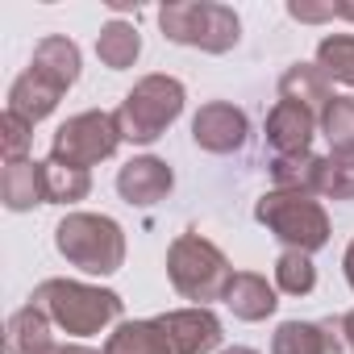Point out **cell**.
<instances>
[{
    "label": "cell",
    "mask_w": 354,
    "mask_h": 354,
    "mask_svg": "<svg viewBox=\"0 0 354 354\" xmlns=\"http://www.w3.org/2000/svg\"><path fill=\"white\" fill-rule=\"evenodd\" d=\"M317 67L325 71V80L354 88V34H329L317 42Z\"/></svg>",
    "instance_id": "21"
},
{
    "label": "cell",
    "mask_w": 354,
    "mask_h": 354,
    "mask_svg": "<svg viewBox=\"0 0 354 354\" xmlns=\"http://www.w3.org/2000/svg\"><path fill=\"white\" fill-rule=\"evenodd\" d=\"M0 201L9 213H30L34 205H46V162L21 158V162H5L0 171Z\"/></svg>",
    "instance_id": "12"
},
{
    "label": "cell",
    "mask_w": 354,
    "mask_h": 354,
    "mask_svg": "<svg viewBox=\"0 0 354 354\" xmlns=\"http://www.w3.org/2000/svg\"><path fill=\"white\" fill-rule=\"evenodd\" d=\"M121 125H117V113H104V109H88V113H75L67 117L59 129H55V142H50V162H63V167H96L104 158L117 154L121 146Z\"/></svg>",
    "instance_id": "7"
},
{
    "label": "cell",
    "mask_w": 354,
    "mask_h": 354,
    "mask_svg": "<svg viewBox=\"0 0 354 354\" xmlns=\"http://www.w3.org/2000/svg\"><path fill=\"white\" fill-rule=\"evenodd\" d=\"M104 354H175V350L158 329V321H121L109 333Z\"/></svg>",
    "instance_id": "19"
},
{
    "label": "cell",
    "mask_w": 354,
    "mask_h": 354,
    "mask_svg": "<svg viewBox=\"0 0 354 354\" xmlns=\"http://www.w3.org/2000/svg\"><path fill=\"white\" fill-rule=\"evenodd\" d=\"M321 129V117L292 104V100H275V109L267 113V146L271 158H300L313 154V133Z\"/></svg>",
    "instance_id": "9"
},
{
    "label": "cell",
    "mask_w": 354,
    "mask_h": 354,
    "mask_svg": "<svg viewBox=\"0 0 354 354\" xmlns=\"http://www.w3.org/2000/svg\"><path fill=\"white\" fill-rule=\"evenodd\" d=\"M279 100H292V104L321 117L329 109V100H333V88H329V80H325V71L317 63H292L279 75Z\"/></svg>",
    "instance_id": "15"
},
{
    "label": "cell",
    "mask_w": 354,
    "mask_h": 354,
    "mask_svg": "<svg viewBox=\"0 0 354 354\" xmlns=\"http://www.w3.org/2000/svg\"><path fill=\"white\" fill-rule=\"evenodd\" d=\"M321 329H325V354H354V342H350L342 317H325Z\"/></svg>",
    "instance_id": "27"
},
{
    "label": "cell",
    "mask_w": 354,
    "mask_h": 354,
    "mask_svg": "<svg viewBox=\"0 0 354 354\" xmlns=\"http://www.w3.org/2000/svg\"><path fill=\"white\" fill-rule=\"evenodd\" d=\"M271 354H325L321 321H283L271 333Z\"/></svg>",
    "instance_id": "22"
},
{
    "label": "cell",
    "mask_w": 354,
    "mask_h": 354,
    "mask_svg": "<svg viewBox=\"0 0 354 354\" xmlns=\"http://www.w3.org/2000/svg\"><path fill=\"white\" fill-rule=\"evenodd\" d=\"M342 267H346V283L354 288V242L346 246V259H342Z\"/></svg>",
    "instance_id": "29"
},
{
    "label": "cell",
    "mask_w": 354,
    "mask_h": 354,
    "mask_svg": "<svg viewBox=\"0 0 354 354\" xmlns=\"http://www.w3.org/2000/svg\"><path fill=\"white\" fill-rule=\"evenodd\" d=\"M55 246L84 275H113L125 263V234L104 213H67L55 225Z\"/></svg>",
    "instance_id": "3"
},
{
    "label": "cell",
    "mask_w": 354,
    "mask_h": 354,
    "mask_svg": "<svg viewBox=\"0 0 354 354\" xmlns=\"http://www.w3.org/2000/svg\"><path fill=\"white\" fill-rule=\"evenodd\" d=\"M50 317L30 300V304H21L13 317H9V325H5V346H9V354H50L55 350V337H50Z\"/></svg>",
    "instance_id": "17"
},
{
    "label": "cell",
    "mask_w": 354,
    "mask_h": 354,
    "mask_svg": "<svg viewBox=\"0 0 354 354\" xmlns=\"http://www.w3.org/2000/svg\"><path fill=\"white\" fill-rule=\"evenodd\" d=\"M317 288V267H313V254L304 250H283L275 259V292H288V296H308Z\"/></svg>",
    "instance_id": "23"
},
{
    "label": "cell",
    "mask_w": 354,
    "mask_h": 354,
    "mask_svg": "<svg viewBox=\"0 0 354 354\" xmlns=\"http://www.w3.org/2000/svg\"><path fill=\"white\" fill-rule=\"evenodd\" d=\"M167 279L184 300H192L196 308H209V300H225L234 267L209 238L180 234L167 250Z\"/></svg>",
    "instance_id": "2"
},
{
    "label": "cell",
    "mask_w": 354,
    "mask_h": 354,
    "mask_svg": "<svg viewBox=\"0 0 354 354\" xmlns=\"http://www.w3.org/2000/svg\"><path fill=\"white\" fill-rule=\"evenodd\" d=\"M50 354H104V350H88V346H55Z\"/></svg>",
    "instance_id": "30"
},
{
    "label": "cell",
    "mask_w": 354,
    "mask_h": 354,
    "mask_svg": "<svg viewBox=\"0 0 354 354\" xmlns=\"http://www.w3.org/2000/svg\"><path fill=\"white\" fill-rule=\"evenodd\" d=\"M92 192V175L46 158V205H75Z\"/></svg>",
    "instance_id": "24"
},
{
    "label": "cell",
    "mask_w": 354,
    "mask_h": 354,
    "mask_svg": "<svg viewBox=\"0 0 354 354\" xmlns=\"http://www.w3.org/2000/svg\"><path fill=\"white\" fill-rule=\"evenodd\" d=\"M221 354H259V350H250V346H230V350H221Z\"/></svg>",
    "instance_id": "32"
},
{
    "label": "cell",
    "mask_w": 354,
    "mask_h": 354,
    "mask_svg": "<svg viewBox=\"0 0 354 354\" xmlns=\"http://www.w3.org/2000/svg\"><path fill=\"white\" fill-rule=\"evenodd\" d=\"M225 308L238 321H267L279 308L275 283H267V275H259V271H234V279L225 288Z\"/></svg>",
    "instance_id": "13"
},
{
    "label": "cell",
    "mask_w": 354,
    "mask_h": 354,
    "mask_svg": "<svg viewBox=\"0 0 354 354\" xmlns=\"http://www.w3.org/2000/svg\"><path fill=\"white\" fill-rule=\"evenodd\" d=\"M80 46L71 42V38H63V34H50V38H42L38 46H34V59H30V71H38L42 80H50L55 88H71L75 80H80Z\"/></svg>",
    "instance_id": "14"
},
{
    "label": "cell",
    "mask_w": 354,
    "mask_h": 354,
    "mask_svg": "<svg viewBox=\"0 0 354 354\" xmlns=\"http://www.w3.org/2000/svg\"><path fill=\"white\" fill-rule=\"evenodd\" d=\"M30 142H34V125L5 109V117H0V154H5V162L30 158Z\"/></svg>",
    "instance_id": "26"
},
{
    "label": "cell",
    "mask_w": 354,
    "mask_h": 354,
    "mask_svg": "<svg viewBox=\"0 0 354 354\" xmlns=\"http://www.w3.org/2000/svg\"><path fill=\"white\" fill-rule=\"evenodd\" d=\"M308 192L325 201H354V154H321L308 171Z\"/></svg>",
    "instance_id": "18"
},
{
    "label": "cell",
    "mask_w": 354,
    "mask_h": 354,
    "mask_svg": "<svg viewBox=\"0 0 354 354\" xmlns=\"http://www.w3.org/2000/svg\"><path fill=\"white\" fill-rule=\"evenodd\" d=\"M158 329L167 333L171 350L175 354H209L221 346V321L213 308H175V313H162L154 317Z\"/></svg>",
    "instance_id": "10"
},
{
    "label": "cell",
    "mask_w": 354,
    "mask_h": 354,
    "mask_svg": "<svg viewBox=\"0 0 354 354\" xmlns=\"http://www.w3.org/2000/svg\"><path fill=\"white\" fill-rule=\"evenodd\" d=\"M158 26H162V38L180 42V46H196L205 55H225L242 38L238 13L230 5H217V0H175V5H162Z\"/></svg>",
    "instance_id": "5"
},
{
    "label": "cell",
    "mask_w": 354,
    "mask_h": 354,
    "mask_svg": "<svg viewBox=\"0 0 354 354\" xmlns=\"http://www.w3.org/2000/svg\"><path fill=\"white\" fill-rule=\"evenodd\" d=\"M175 188V171L154 158V154H142V158H129L121 171H117V192L125 205L133 209H150L158 201H167V192Z\"/></svg>",
    "instance_id": "11"
},
{
    "label": "cell",
    "mask_w": 354,
    "mask_h": 354,
    "mask_svg": "<svg viewBox=\"0 0 354 354\" xmlns=\"http://www.w3.org/2000/svg\"><path fill=\"white\" fill-rule=\"evenodd\" d=\"M246 133H250V121L230 100H209L192 117V142L201 150H209V154H234V150H242Z\"/></svg>",
    "instance_id": "8"
},
{
    "label": "cell",
    "mask_w": 354,
    "mask_h": 354,
    "mask_svg": "<svg viewBox=\"0 0 354 354\" xmlns=\"http://www.w3.org/2000/svg\"><path fill=\"white\" fill-rule=\"evenodd\" d=\"M321 133L329 138L333 154H354V96H333L321 113Z\"/></svg>",
    "instance_id": "25"
},
{
    "label": "cell",
    "mask_w": 354,
    "mask_h": 354,
    "mask_svg": "<svg viewBox=\"0 0 354 354\" xmlns=\"http://www.w3.org/2000/svg\"><path fill=\"white\" fill-rule=\"evenodd\" d=\"M138 55H142V34H138V26H129V21H109V26L96 34V59H100L109 71L133 67Z\"/></svg>",
    "instance_id": "20"
},
{
    "label": "cell",
    "mask_w": 354,
    "mask_h": 354,
    "mask_svg": "<svg viewBox=\"0 0 354 354\" xmlns=\"http://www.w3.org/2000/svg\"><path fill=\"white\" fill-rule=\"evenodd\" d=\"M59 100H63V88H55L50 80H42V75L30 71V67H26V71L13 80V88H9V113L26 117L30 125L46 121V117L59 109Z\"/></svg>",
    "instance_id": "16"
},
{
    "label": "cell",
    "mask_w": 354,
    "mask_h": 354,
    "mask_svg": "<svg viewBox=\"0 0 354 354\" xmlns=\"http://www.w3.org/2000/svg\"><path fill=\"white\" fill-rule=\"evenodd\" d=\"M342 321H346V333H350V342H354V308H350V313H346Z\"/></svg>",
    "instance_id": "33"
},
{
    "label": "cell",
    "mask_w": 354,
    "mask_h": 354,
    "mask_svg": "<svg viewBox=\"0 0 354 354\" xmlns=\"http://www.w3.org/2000/svg\"><path fill=\"white\" fill-rule=\"evenodd\" d=\"M288 13L296 21H333L337 17V5L329 0V5H304V0H288Z\"/></svg>",
    "instance_id": "28"
},
{
    "label": "cell",
    "mask_w": 354,
    "mask_h": 354,
    "mask_svg": "<svg viewBox=\"0 0 354 354\" xmlns=\"http://www.w3.org/2000/svg\"><path fill=\"white\" fill-rule=\"evenodd\" d=\"M30 300L71 337H92L121 321V296L80 279H42Z\"/></svg>",
    "instance_id": "1"
},
{
    "label": "cell",
    "mask_w": 354,
    "mask_h": 354,
    "mask_svg": "<svg viewBox=\"0 0 354 354\" xmlns=\"http://www.w3.org/2000/svg\"><path fill=\"white\" fill-rule=\"evenodd\" d=\"M180 113H184V84L175 75H146L117 104V125H121L125 142L150 146L175 125Z\"/></svg>",
    "instance_id": "4"
},
{
    "label": "cell",
    "mask_w": 354,
    "mask_h": 354,
    "mask_svg": "<svg viewBox=\"0 0 354 354\" xmlns=\"http://www.w3.org/2000/svg\"><path fill=\"white\" fill-rule=\"evenodd\" d=\"M254 217L259 225H267L288 250H321L329 242V217L321 209V201L313 192H300V188H271L259 196L254 205Z\"/></svg>",
    "instance_id": "6"
},
{
    "label": "cell",
    "mask_w": 354,
    "mask_h": 354,
    "mask_svg": "<svg viewBox=\"0 0 354 354\" xmlns=\"http://www.w3.org/2000/svg\"><path fill=\"white\" fill-rule=\"evenodd\" d=\"M337 17H346V21H354V0H337Z\"/></svg>",
    "instance_id": "31"
}]
</instances>
